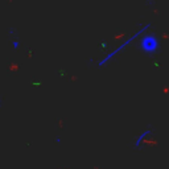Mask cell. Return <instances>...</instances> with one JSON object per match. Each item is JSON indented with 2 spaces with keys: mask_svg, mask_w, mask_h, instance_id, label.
Instances as JSON below:
<instances>
[{
  "mask_svg": "<svg viewBox=\"0 0 169 169\" xmlns=\"http://www.w3.org/2000/svg\"><path fill=\"white\" fill-rule=\"evenodd\" d=\"M149 26H151V23H149V24H145V25L143 26V28H140L139 31H137L136 33L133 34V36H131V37H129L128 40H127V41H124L123 44L120 45V46H118V48H116L115 50H112V52H111L110 54H107V55H106V57L103 58V60L100 61L99 63H98V66H99V67H100V66H104V65H106V62H108V61H110L111 58H114V57H115L116 54H119V52H121V50H123V49H124V48H126V46H128V45L131 44V42L133 41L135 38H137V37H140V36H141L143 33H144L145 31H148V29H149Z\"/></svg>",
  "mask_w": 169,
  "mask_h": 169,
  "instance_id": "1",
  "label": "cell"
},
{
  "mask_svg": "<svg viewBox=\"0 0 169 169\" xmlns=\"http://www.w3.org/2000/svg\"><path fill=\"white\" fill-rule=\"evenodd\" d=\"M158 46H160L158 40L153 34H145V36H143L141 41H140V48L143 49V52L145 54H155L157 52Z\"/></svg>",
  "mask_w": 169,
  "mask_h": 169,
  "instance_id": "2",
  "label": "cell"
},
{
  "mask_svg": "<svg viewBox=\"0 0 169 169\" xmlns=\"http://www.w3.org/2000/svg\"><path fill=\"white\" fill-rule=\"evenodd\" d=\"M151 133H152V128H151V127H149V128H147V129H144V131H143L141 133L137 136V139L135 140V144H133L135 149H137V148H139L140 145H141L145 141V139L151 136Z\"/></svg>",
  "mask_w": 169,
  "mask_h": 169,
  "instance_id": "3",
  "label": "cell"
},
{
  "mask_svg": "<svg viewBox=\"0 0 169 169\" xmlns=\"http://www.w3.org/2000/svg\"><path fill=\"white\" fill-rule=\"evenodd\" d=\"M12 46H13V49H18L20 42H18V41H12Z\"/></svg>",
  "mask_w": 169,
  "mask_h": 169,
  "instance_id": "4",
  "label": "cell"
}]
</instances>
